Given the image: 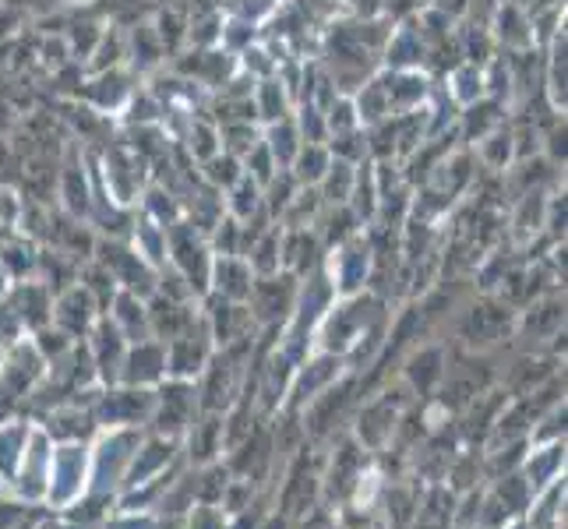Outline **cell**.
<instances>
[{
	"mask_svg": "<svg viewBox=\"0 0 568 529\" xmlns=\"http://www.w3.org/2000/svg\"><path fill=\"white\" fill-rule=\"evenodd\" d=\"M491 32L498 53L505 57H526V53H537V32H534V14L526 11L519 0H501L498 11L491 14Z\"/></svg>",
	"mask_w": 568,
	"mask_h": 529,
	"instance_id": "8992f818",
	"label": "cell"
},
{
	"mask_svg": "<svg viewBox=\"0 0 568 529\" xmlns=\"http://www.w3.org/2000/svg\"><path fill=\"white\" fill-rule=\"evenodd\" d=\"M565 184V181H558ZM558 184H544V187H530L516 194L513 202V220H508V226H513V237L516 241H534L544 233V220H547V199H551V191Z\"/></svg>",
	"mask_w": 568,
	"mask_h": 529,
	"instance_id": "8fae6325",
	"label": "cell"
},
{
	"mask_svg": "<svg viewBox=\"0 0 568 529\" xmlns=\"http://www.w3.org/2000/svg\"><path fill=\"white\" fill-rule=\"evenodd\" d=\"M53 318L68 332H85L95 318V301L89 286H71L53 301Z\"/></svg>",
	"mask_w": 568,
	"mask_h": 529,
	"instance_id": "e0dca14e",
	"label": "cell"
},
{
	"mask_svg": "<svg viewBox=\"0 0 568 529\" xmlns=\"http://www.w3.org/2000/svg\"><path fill=\"white\" fill-rule=\"evenodd\" d=\"M322 212H325V202H322V194L318 187H297V194L290 199V205L283 208L280 215V223L283 230H301V226H318L322 220Z\"/></svg>",
	"mask_w": 568,
	"mask_h": 529,
	"instance_id": "603a6c76",
	"label": "cell"
},
{
	"mask_svg": "<svg viewBox=\"0 0 568 529\" xmlns=\"http://www.w3.org/2000/svg\"><path fill=\"white\" fill-rule=\"evenodd\" d=\"M139 85H142L139 74H134L128 64L103 68V71H92V78L82 85V100L95 113L121 116L131 103V95L139 92Z\"/></svg>",
	"mask_w": 568,
	"mask_h": 529,
	"instance_id": "277c9868",
	"label": "cell"
},
{
	"mask_svg": "<svg viewBox=\"0 0 568 529\" xmlns=\"http://www.w3.org/2000/svg\"><path fill=\"white\" fill-rule=\"evenodd\" d=\"M354 95V106H357V116H361V128H375L382 121H388V100H385V85H382V71H375L371 78L349 92Z\"/></svg>",
	"mask_w": 568,
	"mask_h": 529,
	"instance_id": "7402d4cb",
	"label": "cell"
},
{
	"mask_svg": "<svg viewBox=\"0 0 568 529\" xmlns=\"http://www.w3.org/2000/svg\"><path fill=\"white\" fill-rule=\"evenodd\" d=\"M14 315L18 322L43 328L47 318H53V297L43 283H18L14 286Z\"/></svg>",
	"mask_w": 568,
	"mask_h": 529,
	"instance_id": "44dd1931",
	"label": "cell"
},
{
	"mask_svg": "<svg viewBox=\"0 0 568 529\" xmlns=\"http://www.w3.org/2000/svg\"><path fill=\"white\" fill-rule=\"evenodd\" d=\"M357 166L361 163H349V160H339V155H332L325 176L318 181V194H322L325 208H339L349 202V194H354V184H357Z\"/></svg>",
	"mask_w": 568,
	"mask_h": 529,
	"instance_id": "ffe728a7",
	"label": "cell"
},
{
	"mask_svg": "<svg viewBox=\"0 0 568 529\" xmlns=\"http://www.w3.org/2000/svg\"><path fill=\"white\" fill-rule=\"evenodd\" d=\"M57 199H61V208L71 215V220H89L92 212V163L85 149L68 145V155L61 163V173H57Z\"/></svg>",
	"mask_w": 568,
	"mask_h": 529,
	"instance_id": "5b68a950",
	"label": "cell"
},
{
	"mask_svg": "<svg viewBox=\"0 0 568 529\" xmlns=\"http://www.w3.org/2000/svg\"><path fill=\"white\" fill-rule=\"evenodd\" d=\"M209 286L220 293L223 301L244 304L251 297V286H254V272H251L244 254H215L212 272H209Z\"/></svg>",
	"mask_w": 568,
	"mask_h": 529,
	"instance_id": "30bf717a",
	"label": "cell"
},
{
	"mask_svg": "<svg viewBox=\"0 0 568 529\" xmlns=\"http://www.w3.org/2000/svg\"><path fill=\"white\" fill-rule=\"evenodd\" d=\"M262 145L268 149L272 163H276L280 170H290V163L297 160V152L304 145L297 124H293V113L283 116V121H272V124L262 128Z\"/></svg>",
	"mask_w": 568,
	"mask_h": 529,
	"instance_id": "d6986e66",
	"label": "cell"
},
{
	"mask_svg": "<svg viewBox=\"0 0 568 529\" xmlns=\"http://www.w3.org/2000/svg\"><path fill=\"white\" fill-rule=\"evenodd\" d=\"M474 152V160L480 170L495 173V176H505L516 163V134H513V121L498 124L495 131H487L484 139H477L474 145H466Z\"/></svg>",
	"mask_w": 568,
	"mask_h": 529,
	"instance_id": "7c38bea8",
	"label": "cell"
},
{
	"mask_svg": "<svg viewBox=\"0 0 568 529\" xmlns=\"http://www.w3.org/2000/svg\"><path fill=\"white\" fill-rule=\"evenodd\" d=\"M68 4H89V0H68Z\"/></svg>",
	"mask_w": 568,
	"mask_h": 529,
	"instance_id": "f1b7e54d",
	"label": "cell"
},
{
	"mask_svg": "<svg viewBox=\"0 0 568 529\" xmlns=\"http://www.w3.org/2000/svg\"><path fill=\"white\" fill-rule=\"evenodd\" d=\"M223 212L230 215V220H237V223H258V220H268L265 199H262V184H254L251 176L244 173L237 184L223 191Z\"/></svg>",
	"mask_w": 568,
	"mask_h": 529,
	"instance_id": "2e32d148",
	"label": "cell"
},
{
	"mask_svg": "<svg viewBox=\"0 0 568 529\" xmlns=\"http://www.w3.org/2000/svg\"><path fill=\"white\" fill-rule=\"evenodd\" d=\"M382 85H385V100H388V113H414L420 106H427L430 92H435V74L424 68H409V71H382Z\"/></svg>",
	"mask_w": 568,
	"mask_h": 529,
	"instance_id": "9c48e42d",
	"label": "cell"
},
{
	"mask_svg": "<svg viewBox=\"0 0 568 529\" xmlns=\"http://www.w3.org/2000/svg\"><path fill=\"white\" fill-rule=\"evenodd\" d=\"M297 100H293L290 85L283 82L280 74H268V78H258V82L251 85V110H254V121L258 128L272 124V121H283V116L293 113Z\"/></svg>",
	"mask_w": 568,
	"mask_h": 529,
	"instance_id": "4fadbf2b",
	"label": "cell"
},
{
	"mask_svg": "<svg viewBox=\"0 0 568 529\" xmlns=\"http://www.w3.org/2000/svg\"><path fill=\"white\" fill-rule=\"evenodd\" d=\"M328 163H332V149L325 142H304L301 152H297V160L290 163V173L297 176V184L318 187V181L325 176Z\"/></svg>",
	"mask_w": 568,
	"mask_h": 529,
	"instance_id": "cb8c5ba5",
	"label": "cell"
},
{
	"mask_svg": "<svg viewBox=\"0 0 568 529\" xmlns=\"http://www.w3.org/2000/svg\"><path fill=\"white\" fill-rule=\"evenodd\" d=\"M131 251L139 254L142 262H149L152 268H163L166 254H170V230L145 220V215H139L131 226Z\"/></svg>",
	"mask_w": 568,
	"mask_h": 529,
	"instance_id": "ac0fdd59",
	"label": "cell"
},
{
	"mask_svg": "<svg viewBox=\"0 0 568 529\" xmlns=\"http://www.w3.org/2000/svg\"><path fill=\"white\" fill-rule=\"evenodd\" d=\"M212 247L209 237L191 223H173L170 226V254L166 262L178 268V276L187 283V289H205L209 286V272H212Z\"/></svg>",
	"mask_w": 568,
	"mask_h": 529,
	"instance_id": "3957f363",
	"label": "cell"
},
{
	"mask_svg": "<svg viewBox=\"0 0 568 529\" xmlns=\"http://www.w3.org/2000/svg\"><path fill=\"white\" fill-rule=\"evenodd\" d=\"M194 173H199V181L202 184H209L212 191H226V187H233L244 176V166H241V160L237 155H230V152H215L212 160H205L202 166H194Z\"/></svg>",
	"mask_w": 568,
	"mask_h": 529,
	"instance_id": "484cf974",
	"label": "cell"
},
{
	"mask_svg": "<svg viewBox=\"0 0 568 529\" xmlns=\"http://www.w3.org/2000/svg\"><path fill=\"white\" fill-rule=\"evenodd\" d=\"M152 181V166L128 142H113L92 160V194L116 208H139L142 191Z\"/></svg>",
	"mask_w": 568,
	"mask_h": 529,
	"instance_id": "6da1fadb",
	"label": "cell"
},
{
	"mask_svg": "<svg viewBox=\"0 0 568 529\" xmlns=\"http://www.w3.org/2000/svg\"><path fill=\"white\" fill-rule=\"evenodd\" d=\"M128 367H131L128 378H139V382L155 378V375H160V367H166V353L160 346H152V343H139L131 349Z\"/></svg>",
	"mask_w": 568,
	"mask_h": 529,
	"instance_id": "4316f807",
	"label": "cell"
},
{
	"mask_svg": "<svg viewBox=\"0 0 568 529\" xmlns=\"http://www.w3.org/2000/svg\"><path fill=\"white\" fill-rule=\"evenodd\" d=\"M544 61H540V95L551 113H568V29H555L544 39Z\"/></svg>",
	"mask_w": 568,
	"mask_h": 529,
	"instance_id": "52a82bcc",
	"label": "cell"
},
{
	"mask_svg": "<svg viewBox=\"0 0 568 529\" xmlns=\"http://www.w3.org/2000/svg\"><path fill=\"white\" fill-rule=\"evenodd\" d=\"M325 131H328V142L364 131L361 128V116H357V106H354V95H349V92H336V95H332V103L325 106Z\"/></svg>",
	"mask_w": 568,
	"mask_h": 529,
	"instance_id": "d4e9b609",
	"label": "cell"
},
{
	"mask_svg": "<svg viewBox=\"0 0 568 529\" xmlns=\"http://www.w3.org/2000/svg\"><path fill=\"white\" fill-rule=\"evenodd\" d=\"M322 237L315 226H301V230H283V244H280V254H283V272L290 276H304L318 265L322 258Z\"/></svg>",
	"mask_w": 568,
	"mask_h": 529,
	"instance_id": "9a60e30c",
	"label": "cell"
},
{
	"mask_svg": "<svg viewBox=\"0 0 568 529\" xmlns=\"http://www.w3.org/2000/svg\"><path fill=\"white\" fill-rule=\"evenodd\" d=\"M8 289H11V272L4 268V262H0V297H4Z\"/></svg>",
	"mask_w": 568,
	"mask_h": 529,
	"instance_id": "83f0119b",
	"label": "cell"
},
{
	"mask_svg": "<svg viewBox=\"0 0 568 529\" xmlns=\"http://www.w3.org/2000/svg\"><path fill=\"white\" fill-rule=\"evenodd\" d=\"M409 68L427 71V39L420 32L417 14L392 22L382 43V71H409Z\"/></svg>",
	"mask_w": 568,
	"mask_h": 529,
	"instance_id": "ba28073f",
	"label": "cell"
},
{
	"mask_svg": "<svg viewBox=\"0 0 568 529\" xmlns=\"http://www.w3.org/2000/svg\"><path fill=\"white\" fill-rule=\"evenodd\" d=\"M438 89L445 92V100L453 103L456 110H466L480 100H487V89H484V64H469V61H456L442 74Z\"/></svg>",
	"mask_w": 568,
	"mask_h": 529,
	"instance_id": "5bb4252c",
	"label": "cell"
},
{
	"mask_svg": "<svg viewBox=\"0 0 568 529\" xmlns=\"http://www.w3.org/2000/svg\"><path fill=\"white\" fill-rule=\"evenodd\" d=\"M371 265H375V237L367 230L349 233L346 241L328 247V286L339 297H354L367 283Z\"/></svg>",
	"mask_w": 568,
	"mask_h": 529,
	"instance_id": "7a4b0ae2",
	"label": "cell"
}]
</instances>
